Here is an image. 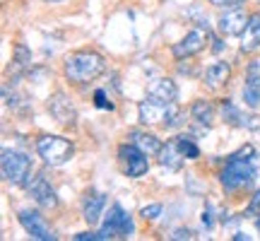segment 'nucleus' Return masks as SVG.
Here are the masks:
<instances>
[{
  "label": "nucleus",
  "mask_w": 260,
  "mask_h": 241,
  "mask_svg": "<svg viewBox=\"0 0 260 241\" xmlns=\"http://www.w3.org/2000/svg\"><path fill=\"white\" fill-rule=\"evenodd\" d=\"M253 147L251 145H246L243 149H239L236 155H232L229 159V164L224 167L222 176V186L226 191H236V188H241V186H248L255 178V164H253Z\"/></svg>",
  "instance_id": "f257e3e1"
},
{
  "label": "nucleus",
  "mask_w": 260,
  "mask_h": 241,
  "mask_svg": "<svg viewBox=\"0 0 260 241\" xmlns=\"http://www.w3.org/2000/svg\"><path fill=\"white\" fill-rule=\"evenodd\" d=\"M104 58L94 51H77L65 61V75L73 82H92L104 73Z\"/></svg>",
  "instance_id": "f03ea898"
},
{
  "label": "nucleus",
  "mask_w": 260,
  "mask_h": 241,
  "mask_svg": "<svg viewBox=\"0 0 260 241\" xmlns=\"http://www.w3.org/2000/svg\"><path fill=\"white\" fill-rule=\"evenodd\" d=\"M37 149H39V157L44 159L46 164H51V167L65 164L75 152L73 142L65 138H58V135H44V138H39Z\"/></svg>",
  "instance_id": "7ed1b4c3"
},
{
  "label": "nucleus",
  "mask_w": 260,
  "mask_h": 241,
  "mask_svg": "<svg viewBox=\"0 0 260 241\" xmlns=\"http://www.w3.org/2000/svg\"><path fill=\"white\" fill-rule=\"evenodd\" d=\"M29 174H31V159L27 155L15 152V149H3V176L8 178L10 184H27Z\"/></svg>",
  "instance_id": "20e7f679"
},
{
  "label": "nucleus",
  "mask_w": 260,
  "mask_h": 241,
  "mask_svg": "<svg viewBox=\"0 0 260 241\" xmlns=\"http://www.w3.org/2000/svg\"><path fill=\"white\" fill-rule=\"evenodd\" d=\"M140 120L145 126H152V123H164V126H171L174 118L178 116L176 106L174 104H167V102H159L154 97H149L145 102H140Z\"/></svg>",
  "instance_id": "39448f33"
},
{
  "label": "nucleus",
  "mask_w": 260,
  "mask_h": 241,
  "mask_svg": "<svg viewBox=\"0 0 260 241\" xmlns=\"http://www.w3.org/2000/svg\"><path fill=\"white\" fill-rule=\"evenodd\" d=\"M102 239H128L130 234H133V220H130V215L123 210L121 205L116 203L109 210V217H106V222L102 227Z\"/></svg>",
  "instance_id": "423d86ee"
},
{
  "label": "nucleus",
  "mask_w": 260,
  "mask_h": 241,
  "mask_svg": "<svg viewBox=\"0 0 260 241\" xmlns=\"http://www.w3.org/2000/svg\"><path fill=\"white\" fill-rule=\"evenodd\" d=\"M19 224L27 229L31 239H39V241H53L56 239V234H53V229L48 227V222L39 213H34V210H22V213H19Z\"/></svg>",
  "instance_id": "0eeeda50"
},
{
  "label": "nucleus",
  "mask_w": 260,
  "mask_h": 241,
  "mask_svg": "<svg viewBox=\"0 0 260 241\" xmlns=\"http://www.w3.org/2000/svg\"><path fill=\"white\" fill-rule=\"evenodd\" d=\"M118 155H121L123 164H125L128 176L138 178V176H142V174H147V169H149L147 155H145V152H142L135 142H133V145H123V147L118 149Z\"/></svg>",
  "instance_id": "6e6552de"
},
{
  "label": "nucleus",
  "mask_w": 260,
  "mask_h": 241,
  "mask_svg": "<svg viewBox=\"0 0 260 241\" xmlns=\"http://www.w3.org/2000/svg\"><path fill=\"white\" fill-rule=\"evenodd\" d=\"M29 193H31V198H34L41 207H48V210H51V207H56L58 205L56 191L51 188V184H48L41 174H37V176L29 181Z\"/></svg>",
  "instance_id": "1a4fd4ad"
},
{
  "label": "nucleus",
  "mask_w": 260,
  "mask_h": 241,
  "mask_svg": "<svg viewBox=\"0 0 260 241\" xmlns=\"http://www.w3.org/2000/svg\"><path fill=\"white\" fill-rule=\"evenodd\" d=\"M205 39H207V29H193V32H188L186 39L183 41H178L176 46H174V56L176 58H188V56H195V53H200L205 48Z\"/></svg>",
  "instance_id": "9d476101"
},
{
  "label": "nucleus",
  "mask_w": 260,
  "mask_h": 241,
  "mask_svg": "<svg viewBox=\"0 0 260 241\" xmlns=\"http://www.w3.org/2000/svg\"><path fill=\"white\" fill-rule=\"evenodd\" d=\"M248 19L251 17H246L239 8H234L222 15L219 29H222V34H226V37H241L243 32H246V27H248Z\"/></svg>",
  "instance_id": "9b49d317"
},
{
  "label": "nucleus",
  "mask_w": 260,
  "mask_h": 241,
  "mask_svg": "<svg viewBox=\"0 0 260 241\" xmlns=\"http://www.w3.org/2000/svg\"><path fill=\"white\" fill-rule=\"evenodd\" d=\"M229 75H232V68L226 63H212L205 73V84L210 89H219V87L229 82Z\"/></svg>",
  "instance_id": "f8f14e48"
},
{
  "label": "nucleus",
  "mask_w": 260,
  "mask_h": 241,
  "mask_svg": "<svg viewBox=\"0 0 260 241\" xmlns=\"http://www.w3.org/2000/svg\"><path fill=\"white\" fill-rule=\"evenodd\" d=\"M260 46V15H253L248 19V27L241 34V51H255Z\"/></svg>",
  "instance_id": "ddd939ff"
},
{
  "label": "nucleus",
  "mask_w": 260,
  "mask_h": 241,
  "mask_svg": "<svg viewBox=\"0 0 260 241\" xmlns=\"http://www.w3.org/2000/svg\"><path fill=\"white\" fill-rule=\"evenodd\" d=\"M176 84L174 80H157V82L149 84V97H154L159 102H167V104H174L176 102Z\"/></svg>",
  "instance_id": "4468645a"
},
{
  "label": "nucleus",
  "mask_w": 260,
  "mask_h": 241,
  "mask_svg": "<svg viewBox=\"0 0 260 241\" xmlns=\"http://www.w3.org/2000/svg\"><path fill=\"white\" fill-rule=\"evenodd\" d=\"M104 205H106V195H102V193L89 195V198L84 200V220L89 224H96L104 213Z\"/></svg>",
  "instance_id": "2eb2a0df"
},
{
  "label": "nucleus",
  "mask_w": 260,
  "mask_h": 241,
  "mask_svg": "<svg viewBox=\"0 0 260 241\" xmlns=\"http://www.w3.org/2000/svg\"><path fill=\"white\" fill-rule=\"evenodd\" d=\"M159 155H161V157H159L161 167H167V169H181V164H183V152L178 149L176 140H174V142H169L167 147H161Z\"/></svg>",
  "instance_id": "dca6fc26"
},
{
  "label": "nucleus",
  "mask_w": 260,
  "mask_h": 241,
  "mask_svg": "<svg viewBox=\"0 0 260 241\" xmlns=\"http://www.w3.org/2000/svg\"><path fill=\"white\" fill-rule=\"evenodd\" d=\"M130 138H133V142L138 145L145 155H159L161 152V142H159L154 135H149V133H130Z\"/></svg>",
  "instance_id": "f3484780"
},
{
  "label": "nucleus",
  "mask_w": 260,
  "mask_h": 241,
  "mask_svg": "<svg viewBox=\"0 0 260 241\" xmlns=\"http://www.w3.org/2000/svg\"><path fill=\"white\" fill-rule=\"evenodd\" d=\"M190 113H193V118L198 120V123H205V126H210V123L214 120V106L210 102H205V99L195 102L193 109H190Z\"/></svg>",
  "instance_id": "a211bd4d"
},
{
  "label": "nucleus",
  "mask_w": 260,
  "mask_h": 241,
  "mask_svg": "<svg viewBox=\"0 0 260 241\" xmlns=\"http://www.w3.org/2000/svg\"><path fill=\"white\" fill-rule=\"evenodd\" d=\"M176 145H178V149L183 152V157H186V159H198V157H200V149H198V145H195L193 140H188L186 135H181V138L176 140Z\"/></svg>",
  "instance_id": "6ab92c4d"
},
{
  "label": "nucleus",
  "mask_w": 260,
  "mask_h": 241,
  "mask_svg": "<svg viewBox=\"0 0 260 241\" xmlns=\"http://www.w3.org/2000/svg\"><path fill=\"white\" fill-rule=\"evenodd\" d=\"M243 102L248 104L251 109H258L260 106V87H255V84H246V87H243Z\"/></svg>",
  "instance_id": "aec40b11"
},
{
  "label": "nucleus",
  "mask_w": 260,
  "mask_h": 241,
  "mask_svg": "<svg viewBox=\"0 0 260 241\" xmlns=\"http://www.w3.org/2000/svg\"><path fill=\"white\" fill-rule=\"evenodd\" d=\"M224 118L229 120V123H234V126H243V123H246V120H243L246 116L241 118V113L236 111V106H234L232 102H226V104H224Z\"/></svg>",
  "instance_id": "412c9836"
},
{
  "label": "nucleus",
  "mask_w": 260,
  "mask_h": 241,
  "mask_svg": "<svg viewBox=\"0 0 260 241\" xmlns=\"http://www.w3.org/2000/svg\"><path fill=\"white\" fill-rule=\"evenodd\" d=\"M246 84H255L260 87V61H253L248 65V73H246Z\"/></svg>",
  "instance_id": "4be33fe9"
},
{
  "label": "nucleus",
  "mask_w": 260,
  "mask_h": 241,
  "mask_svg": "<svg viewBox=\"0 0 260 241\" xmlns=\"http://www.w3.org/2000/svg\"><path fill=\"white\" fill-rule=\"evenodd\" d=\"M214 8H224V10H234V8H241L246 0H210Z\"/></svg>",
  "instance_id": "5701e85b"
},
{
  "label": "nucleus",
  "mask_w": 260,
  "mask_h": 241,
  "mask_svg": "<svg viewBox=\"0 0 260 241\" xmlns=\"http://www.w3.org/2000/svg\"><path fill=\"white\" fill-rule=\"evenodd\" d=\"M159 215H161V205H159V203L142 207V217H145V220H157Z\"/></svg>",
  "instance_id": "b1692460"
},
{
  "label": "nucleus",
  "mask_w": 260,
  "mask_h": 241,
  "mask_svg": "<svg viewBox=\"0 0 260 241\" xmlns=\"http://www.w3.org/2000/svg\"><path fill=\"white\" fill-rule=\"evenodd\" d=\"M94 97H96V106H99V109H109V111L113 109V104H111V102H106V94H104L102 89L94 94Z\"/></svg>",
  "instance_id": "393cba45"
},
{
  "label": "nucleus",
  "mask_w": 260,
  "mask_h": 241,
  "mask_svg": "<svg viewBox=\"0 0 260 241\" xmlns=\"http://www.w3.org/2000/svg\"><path fill=\"white\" fill-rule=\"evenodd\" d=\"M248 215H260V191L253 195L251 205H248Z\"/></svg>",
  "instance_id": "a878e982"
},
{
  "label": "nucleus",
  "mask_w": 260,
  "mask_h": 241,
  "mask_svg": "<svg viewBox=\"0 0 260 241\" xmlns=\"http://www.w3.org/2000/svg\"><path fill=\"white\" fill-rule=\"evenodd\" d=\"M171 239H193V232L190 229H176L171 234Z\"/></svg>",
  "instance_id": "bb28decb"
},
{
  "label": "nucleus",
  "mask_w": 260,
  "mask_h": 241,
  "mask_svg": "<svg viewBox=\"0 0 260 241\" xmlns=\"http://www.w3.org/2000/svg\"><path fill=\"white\" fill-rule=\"evenodd\" d=\"M203 224L207 227V229L212 227V207H210V205L205 207V213H203Z\"/></svg>",
  "instance_id": "cd10ccee"
},
{
  "label": "nucleus",
  "mask_w": 260,
  "mask_h": 241,
  "mask_svg": "<svg viewBox=\"0 0 260 241\" xmlns=\"http://www.w3.org/2000/svg\"><path fill=\"white\" fill-rule=\"evenodd\" d=\"M75 239H77V241H87V239H102V234H89V232H84V234H77Z\"/></svg>",
  "instance_id": "c85d7f7f"
},
{
  "label": "nucleus",
  "mask_w": 260,
  "mask_h": 241,
  "mask_svg": "<svg viewBox=\"0 0 260 241\" xmlns=\"http://www.w3.org/2000/svg\"><path fill=\"white\" fill-rule=\"evenodd\" d=\"M48 3H63V0H48Z\"/></svg>",
  "instance_id": "c756f323"
},
{
  "label": "nucleus",
  "mask_w": 260,
  "mask_h": 241,
  "mask_svg": "<svg viewBox=\"0 0 260 241\" xmlns=\"http://www.w3.org/2000/svg\"><path fill=\"white\" fill-rule=\"evenodd\" d=\"M255 224H258V229H260V217H258V222H255Z\"/></svg>",
  "instance_id": "7c9ffc66"
}]
</instances>
